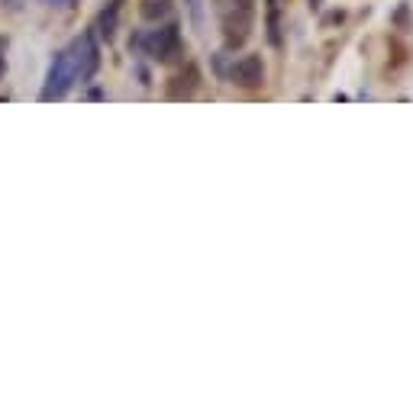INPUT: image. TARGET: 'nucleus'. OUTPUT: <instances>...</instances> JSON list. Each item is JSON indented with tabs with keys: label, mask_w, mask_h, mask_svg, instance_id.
<instances>
[{
	"label": "nucleus",
	"mask_w": 413,
	"mask_h": 409,
	"mask_svg": "<svg viewBox=\"0 0 413 409\" xmlns=\"http://www.w3.org/2000/svg\"><path fill=\"white\" fill-rule=\"evenodd\" d=\"M0 45H4V42H0ZM4 68H7V65H4V55H0V77H4Z\"/></svg>",
	"instance_id": "9d476101"
},
{
	"label": "nucleus",
	"mask_w": 413,
	"mask_h": 409,
	"mask_svg": "<svg viewBox=\"0 0 413 409\" xmlns=\"http://www.w3.org/2000/svg\"><path fill=\"white\" fill-rule=\"evenodd\" d=\"M171 13V0H146L142 4V16L146 20H161V16Z\"/></svg>",
	"instance_id": "39448f33"
},
{
	"label": "nucleus",
	"mask_w": 413,
	"mask_h": 409,
	"mask_svg": "<svg viewBox=\"0 0 413 409\" xmlns=\"http://www.w3.org/2000/svg\"><path fill=\"white\" fill-rule=\"evenodd\" d=\"M142 49H146V55L159 58V62H168L178 52V26L171 23V26H165V29H155L152 36L142 39Z\"/></svg>",
	"instance_id": "7ed1b4c3"
},
{
	"label": "nucleus",
	"mask_w": 413,
	"mask_h": 409,
	"mask_svg": "<svg viewBox=\"0 0 413 409\" xmlns=\"http://www.w3.org/2000/svg\"><path fill=\"white\" fill-rule=\"evenodd\" d=\"M71 84H75L71 58H68V52H58L55 62H52V68H49V77H45L43 100H45V104H52V100H62L65 94L71 90Z\"/></svg>",
	"instance_id": "f03ea898"
},
{
	"label": "nucleus",
	"mask_w": 413,
	"mask_h": 409,
	"mask_svg": "<svg viewBox=\"0 0 413 409\" xmlns=\"http://www.w3.org/2000/svg\"><path fill=\"white\" fill-rule=\"evenodd\" d=\"M68 58H71V71H75V81H81V84L91 81L94 71H97V65H100L97 45H94V36H91V33L77 36V39L71 42Z\"/></svg>",
	"instance_id": "f257e3e1"
},
{
	"label": "nucleus",
	"mask_w": 413,
	"mask_h": 409,
	"mask_svg": "<svg viewBox=\"0 0 413 409\" xmlns=\"http://www.w3.org/2000/svg\"><path fill=\"white\" fill-rule=\"evenodd\" d=\"M117 13H119L117 4H110V10H104V13H100L97 29H100V36H104V39H113V33H117Z\"/></svg>",
	"instance_id": "423d86ee"
},
{
	"label": "nucleus",
	"mask_w": 413,
	"mask_h": 409,
	"mask_svg": "<svg viewBox=\"0 0 413 409\" xmlns=\"http://www.w3.org/2000/svg\"><path fill=\"white\" fill-rule=\"evenodd\" d=\"M87 100H104V90H87Z\"/></svg>",
	"instance_id": "1a4fd4ad"
},
{
	"label": "nucleus",
	"mask_w": 413,
	"mask_h": 409,
	"mask_svg": "<svg viewBox=\"0 0 413 409\" xmlns=\"http://www.w3.org/2000/svg\"><path fill=\"white\" fill-rule=\"evenodd\" d=\"M188 10H191V20H194V29L203 33V0H188Z\"/></svg>",
	"instance_id": "0eeeda50"
},
{
	"label": "nucleus",
	"mask_w": 413,
	"mask_h": 409,
	"mask_svg": "<svg viewBox=\"0 0 413 409\" xmlns=\"http://www.w3.org/2000/svg\"><path fill=\"white\" fill-rule=\"evenodd\" d=\"M45 4H52V7H71L75 0H45Z\"/></svg>",
	"instance_id": "6e6552de"
},
{
	"label": "nucleus",
	"mask_w": 413,
	"mask_h": 409,
	"mask_svg": "<svg viewBox=\"0 0 413 409\" xmlns=\"http://www.w3.org/2000/svg\"><path fill=\"white\" fill-rule=\"evenodd\" d=\"M310 7H320V0H310Z\"/></svg>",
	"instance_id": "9b49d317"
},
{
	"label": "nucleus",
	"mask_w": 413,
	"mask_h": 409,
	"mask_svg": "<svg viewBox=\"0 0 413 409\" xmlns=\"http://www.w3.org/2000/svg\"><path fill=\"white\" fill-rule=\"evenodd\" d=\"M230 77L239 84V87H259L265 81V68H262V58L259 55H245L242 62L232 65Z\"/></svg>",
	"instance_id": "20e7f679"
}]
</instances>
